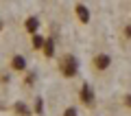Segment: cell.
Here are the masks:
<instances>
[{
	"instance_id": "cell-1",
	"label": "cell",
	"mask_w": 131,
	"mask_h": 116,
	"mask_svg": "<svg viewBox=\"0 0 131 116\" xmlns=\"http://www.w3.org/2000/svg\"><path fill=\"white\" fill-rule=\"evenodd\" d=\"M59 68H61V74L70 79V77H74V74L79 72V61H77V57H74V55H66L63 59H61Z\"/></svg>"
},
{
	"instance_id": "cell-2",
	"label": "cell",
	"mask_w": 131,
	"mask_h": 116,
	"mask_svg": "<svg viewBox=\"0 0 131 116\" xmlns=\"http://www.w3.org/2000/svg\"><path fill=\"white\" fill-rule=\"evenodd\" d=\"M79 96H81V103H83V105H88V107L94 105V90H92V85H90V83H83V85H81Z\"/></svg>"
},
{
	"instance_id": "cell-3",
	"label": "cell",
	"mask_w": 131,
	"mask_h": 116,
	"mask_svg": "<svg viewBox=\"0 0 131 116\" xmlns=\"http://www.w3.org/2000/svg\"><path fill=\"white\" fill-rule=\"evenodd\" d=\"M92 64H94V68H96V70H107L109 66H112V57L105 55V53H98V55L92 59Z\"/></svg>"
},
{
	"instance_id": "cell-4",
	"label": "cell",
	"mask_w": 131,
	"mask_h": 116,
	"mask_svg": "<svg viewBox=\"0 0 131 116\" xmlns=\"http://www.w3.org/2000/svg\"><path fill=\"white\" fill-rule=\"evenodd\" d=\"M24 28H26V33H31V35H37V31H39V20L35 18V15H28L26 22H24Z\"/></svg>"
},
{
	"instance_id": "cell-5",
	"label": "cell",
	"mask_w": 131,
	"mask_h": 116,
	"mask_svg": "<svg viewBox=\"0 0 131 116\" xmlns=\"http://www.w3.org/2000/svg\"><path fill=\"white\" fill-rule=\"evenodd\" d=\"M11 68L18 70V72L26 70V59H24V55H13L11 57Z\"/></svg>"
},
{
	"instance_id": "cell-6",
	"label": "cell",
	"mask_w": 131,
	"mask_h": 116,
	"mask_svg": "<svg viewBox=\"0 0 131 116\" xmlns=\"http://www.w3.org/2000/svg\"><path fill=\"white\" fill-rule=\"evenodd\" d=\"M74 9H77V15H79V20H81L83 24H88V22H90V9H88L85 5H77Z\"/></svg>"
},
{
	"instance_id": "cell-7",
	"label": "cell",
	"mask_w": 131,
	"mask_h": 116,
	"mask_svg": "<svg viewBox=\"0 0 131 116\" xmlns=\"http://www.w3.org/2000/svg\"><path fill=\"white\" fill-rule=\"evenodd\" d=\"M44 55L46 57L55 55V42H52V40H46V44H44Z\"/></svg>"
},
{
	"instance_id": "cell-8",
	"label": "cell",
	"mask_w": 131,
	"mask_h": 116,
	"mask_svg": "<svg viewBox=\"0 0 131 116\" xmlns=\"http://www.w3.org/2000/svg\"><path fill=\"white\" fill-rule=\"evenodd\" d=\"M44 44H46V40H44L42 35H33V48H35V51H39V48H44Z\"/></svg>"
},
{
	"instance_id": "cell-9",
	"label": "cell",
	"mask_w": 131,
	"mask_h": 116,
	"mask_svg": "<svg viewBox=\"0 0 131 116\" xmlns=\"http://www.w3.org/2000/svg\"><path fill=\"white\" fill-rule=\"evenodd\" d=\"M13 110L18 112L20 116H31V112H28V107L24 105V103H15V105H13Z\"/></svg>"
},
{
	"instance_id": "cell-10",
	"label": "cell",
	"mask_w": 131,
	"mask_h": 116,
	"mask_svg": "<svg viewBox=\"0 0 131 116\" xmlns=\"http://www.w3.org/2000/svg\"><path fill=\"white\" fill-rule=\"evenodd\" d=\"M63 116H77V107H66V110H63Z\"/></svg>"
},
{
	"instance_id": "cell-11",
	"label": "cell",
	"mask_w": 131,
	"mask_h": 116,
	"mask_svg": "<svg viewBox=\"0 0 131 116\" xmlns=\"http://www.w3.org/2000/svg\"><path fill=\"white\" fill-rule=\"evenodd\" d=\"M35 77H37L35 72H28V77H26V85H31L33 81H35Z\"/></svg>"
},
{
	"instance_id": "cell-12",
	"label": "cell",
	"mask_w": 131,
	"mask_h": 116,
	"mask_svg": "<svg viewBox=\"0 0 131 116\" xmlns=\"http://www.w3.org/2000/svg\"><path fill=\"white\" fill-rule=\"evenodd\" d=\"M35 112H37V114H42V99H37V101H35Z\"/></svg>"
},
{
	"instance_id": "cell-13",
	"label": "cell",
	"mask_w": 131,
	"mask_h": 116,
	"mask_svg": "<svg viewBox=\"0 0 131 116\" xmlns=\"http://www.w3.org/2000/svg\"><path fill=\"white\" fill-rule=\"evenodd\" d=\"M125 35L131 37V24H127V26H125Z\"/></svg>"
},
{
	"instance_id": "cell-14",
	"label": "cell",
	"mask_w": 131,
	"mask_h": 116,
	"mask_svg": "<svg viewBox=\"0 0 131 116\" xmlns=\"http://www.w3.org/2000/svg\"><path fill=\"white\" fill-rule=\"evenodd\" d=\"M125 103H127V105L131 107V94H127V96H125Z\"/></svg>"
},
{
	"instance_id": "cell-15",
	"label": "cell",
	"mask_w": 131,
	"mask_h": 116,
	"mask_svg": "<svg viewBox=\"0 0 131 116\" xmlns=\"http://www.w3.org/2000/svg\"><path fill=\"white\" fill-rule=\"evenodd\" d=\"M0 31H2V22H0Z\"/></svg>"
}]
</instances>
